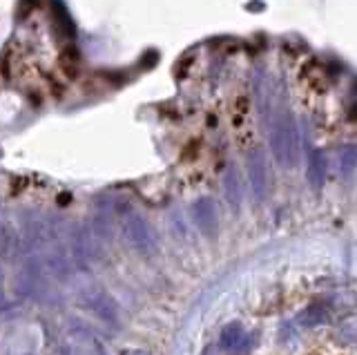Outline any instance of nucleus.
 <instances>
[{
	"mask_svg": "<svg viewBox=\"0 0 357 355\" xmlns=\"http://www.w3.org/2000/svg\"><path fill=\"white\" fill-rule=\"evenodd\" d=\"M326 317H328V308H326L324 301H319V304H312V306H308L306 310H303V313L299 315V324L315 326L319 322H324Z\"/></svg>",
	"mask_w": 357,
	"mask_h": 355,
	"instance_id": "obj_7",
	"label": "nucleus"
},
{
	"mask_svg": "<svg viewBox=\"0 0 357 355\" xmlns=\"http://www.w3.org/2000/svg\"><path fill=\"white\" fill-rule=\"evenodd\" d=\"M270 150L275 161L281 168H292L299 159V132L292 112L279 110L270 128Z\"/></svg>",
	"mask_w": 357,
	"mask_h": 355,
	"instance_id": "obj_1",
	"label": "nucleus"
},
{
	"mask_svg": "<svg viewBox=\"0 0 357 355\" xmlns=\"http://www.w3.org/2000/svg\"><path fill=\"white\" fill-rule=\"evenodd\" d=\"M308 183L315 190H319L326 181V157L319 152V150H312L308 157V168H306Z\"/></svg>",
	"mask_w": 357,
	"mask_h": 355,
	"instance_id": "obj_4",
	"label": "nucleus"
},
{
	"mask_svg": "<svg viewBox=\"0 0 357 355\" xmlns=\"http://www.w3.org/2000/svg\"><path fill=\"white\" fill-rule=\"evenodd\" d=\"M246 340L248 337H246L244 328H241L239 324H228L219 335V346L221 349H226V351H237V349L244 346Z\"/></svg>",
	"mask_w": 357,
	"mask_h": 355,
	"instance_id": "obj_6",
	"label": "nucleus"
},
{
	"mask_svg": "<svg viewBox=\"0 0 357 355\" xmlns=\"http://www.w3.org/2000/svg\"><path fill=\"white\" fill-rule=\"evenodd\" d=\"M248 176H250V185H253L255 199L264 201L268 192V168H266V157L259 148H255L248 154Z\"/></svg>",
	"mask_w": 357,
	"mask_h": 355,
	"instance_id": "obj_2",
	"label": "nucleus"
},
{
	"mask_svg": "<svg viewBox=\"0 0 357 355\" xmlns=\"http://www.w3.org/2000/svg\"><path fill=\"white\" fill-rule=\"evenodd\" d=\"M337 159H339V170H342V174H351L357 168V146L348 144L344 148H339Z\"/></svg>",
	"mask_w": 357,
	"mask_h": 355,
	"instance_id": "obj_8",
	"label": "nucleus"
},
{
	"mask_svg": "<svg viewBox=\"0 0 357 355\" xmlns=\"http://www.w3.org/2000/svg\"><path fill=\"white\" fill-rule=\"evenodd\" d=\"M223 192H226V199L230 203L232 210H239L241 206V183L239 174L235 168H228L226 174H223Z\"/></svg>",
	"mask_w": 357,
	"mask_h": 355,
	"instance_id": "obj_5",
	"label": "nucleus"
},
{
	"mask_svg": "<svg viewBox=\"0 0 357 355\" xmlns=\"http://www.w3.org/2000/svg\"><path fill=\"white\" fill-rule=\"evenodd\" d=\"M194 217L201 233L205 237H214V233L219 230V215H217V206H214V201L210 197H203L194 203Z\"/></svg>",
	"mask_w": 357,
	"mask_h": 355,
	"instance_id": "obj_3",
	"label": "nucleus"
}]
</instances>
